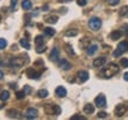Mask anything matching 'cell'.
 <instances>
[{"instance_id": "cell-4", "label": "cell", "mask_w": 128, "mask_h": 120, "mask_svg": "<svg viewBox=\"0 0 128 120\" xmlns=\"http://www.w3.org/2000/svg\"><path fill=\"white\" fill-rule=\"evenodd\" d=\"M28 58H22V57H13L12 60L10 61V65L11 67H14V68H20L25 64V62H28Z\"/></svg>"}, {"instance_id": "cell-46", "label": "cell", "mask_w": 128, "mask_h": 120, "mask_svg": "<svg viewBox=\"0 0 128 120\" xmlns=\"http://www.w3.org/2000/svg\"><path fill=\"white\" fill-rule=\"evenodd\" d=\"M0 20H1V16H0Z\"/></svg>"}, {"instance_id": "cell-3", "label": "cell", "mask_w": 128, "mask_h": 120, "mask_svg": "<svg viewBox=\"0 0 128 120\" xmlns=\"http://www.w3.org/2000/svg\"><path fill=\"white\" fill-rule=\"evenodd\" d=\"M126 51H128V42L124 41V42H121V43H119L118 49L113 52V56H114V57H119V56H121L124 52H126Z\"/></svg>"}, {"instance_id": "cell-25", "label": "cell", "mask_w": 128, "mask_h": 120, "mask_svg": "<svg viewBox=\"0 0 128 120\" xmlns=\"http://www.w3.org/2000/svg\"><path fill=\"white\" fill-rule=\"evenodd\" d=\"M37 95H38V97H40V99H45V97L49 95V92H48L46 89H40V90H38Z\"/></svg>"}, {"instance_id": "cell-43", "label": "cell", "mask_w": 128, "mask_h": 120, "mask_svg": "<svg viewBox=\"0 0 128 120\" xmlns=\"http://www.w3.org/2000/svg\"><path fill=\"white\" fill-rule=\"evenodd\" d=\"M2 77H4V73L0 70V80H2Z\"/></svg>"}, {"instance_id": "cell-36", "label": "cell", "mask_w": 128, "mask_h": 120, "mask_svg": "<svg viewBox=\"0 0 128 120\" xmlns=\"http://www.w3.org/2000/svg\"><path fill=\"white\" fill-rule=\"evenodd\" d=\"M71 120H86V116L83 115H72Z\"/></svg>"}, {"instance_id": "cell-11", "label": "cell", "mask_w": 128, "mask_h": 120, "mask_svg": "<svg viewBox=\"0 0 128 120\" xmlns=\"http://www.w3.org/2000/svg\"><path fill=\"white\" fill-rule=\"evenodd\" d=\"M77 77L80 79L81 82H86L89 79V74H88V71H86V70H80L77 73Z\"/></svg>"}, {"instance_id": "cell-23", "label": "cell", "mask_w": 128, "mask_h": 120, "mask_svg": "<svg viewBox=\"0 0 128 120\" xmlns=\"http://www.w3.org/2000/svg\"><path fill=\"white\" fill-rule=\"evenodd\" d=\"M44 33H45L48 37H52V36H55V29H52V28H45L44 29Z\"/></svg>"}, {"instance_id": "cell-34", "label": "cell", "mask_w": 128, "mask_h": 120, "mask_svg": "<svg viewBox=\"0 0 128 120\" xmlns=\"http://www.w3.org/2000/svg\"><path fill=\"white\" fill-rule=\"evenodd\" d=\"M120 64H121V67H124V68H128V58H121Z\"/></svg>"}, {"instance_id": "cell-8", "label": "cell", "mask_w": 128, "mask_h": 120, "mask_svg": "<svg viewBox=\"0 0 128 120\" xmlns=\"http://www.w3.org/2000/svg\"><path fill=\"white\" fill-rule=\"evenodd\" d=\"M26 75L32 80H39V77H40V73L36 71V69H33V68L26 69Z\"/></svg>"}, {"instance_id": "cell-33", "label": "cell", "mask_w": 128, "mask_h": 120, "mask_svg": "<svg viewBox=\"0 0 128 120\" xmlns=\"http://www.w3.org/2000/svg\"><path fill=\"white\" fill-rule=\"evenodd\" d=\"M127 14H128V6H124V7H122L121 11H120V16L124 17V16H127Z\"/></svg>"}, {"instance_id": "cell-17", "label": "cell", "mask_w": 128, "mask_h": 120, "mask_svg": "<svg viewBox=\"0 0 128 120\" xmlns=\"http://www.w3.org/2000/svg\"><path fill=\"white\" fill-rule=\"evenodd\" d=\"M64 50L66 51V54H68L70 57H75V56H76L75 51H74V49L71 48V45H70V44H65V45H64Z\"/></svg>"}, {"instance_id": "cell-19", "label": "cell", "mask_w": 128, "mask_h": 120, "mask_svg": "<svg viewBox=\"0 0 128 120\" xmlns=\"http://www.w3.org/2000/svg\"><path fill=\"white\" fill-rule=\"evenodd\" d=\"M22 7H23V10H25V11H30V10L32 9L31 0H23V3H22Z\"/></svg>"}, {"instance_id": "cell-31", "label": "cell", "mask_w": 128, "mask_h": 120, "mask_svg": "<svg viewBox=\"0 0 128 120\" xmlns=\"http://www.w3.org/2000/svg\"><path fill=\"white\" fill-rule=\"evenodd\" d=\"M6 45H7V42H6V39H4V38H0V50H4L5 48H6Z\"/></svg>"}, {"instance_id": "cell-40", "label": "cell", "mask_w": 128, "mask_h": 120, "mask_svg": "<svg viewBox=\"0 0 128 120\" xmlns=\"http://www.w3.org/2000/svg\"><path fill=\"white\" fill-rule=\"evenodd\" d=\"M124 32L128 35V25H124Z\"/></svg>"}, {"instance_id": "cell-2", "label": "cell", "mask_w": 128, "mask_h": 120, "mask_svg": "<svg viewBox=\"0 0 128 120\" xmlns=\"http://www.w3.org/2000/svg\"><path fill=\"white\" fill-rule=\"evenodd\" d=\"M44 111L46 114L49 115H60V107L57 105H52V103H48L46 106H44Z\"/></svg>"}, {"instance_id": "cell-27", "label": "cell", "mask_w": 128, "mask_h": 120, "mask_svg": "<svg viewBox=\"0 0 128 120\" xmlns=\"http://www.w3.org/2000/svg\"><path fill=\"white\" fill-rule=\"evenodd\" d=\"M34 43H36V46L43 45V44H44V38H43V36H37V37L34 38Z\"/></svg>"}, {"instance_id": "cell-30", "label": "cell", "mask_w": 128, "mask_h": 120, "mask_svg": "<svg viewBox=\"0 0 128 120\" xmlns=\"http://www.w3.org/2000/svg\"><path fill=\"white\" fill-rule=\"evenodd\" d=\"M45 50H46L45 44H43V45H38V46H36V51L38 52V54H42V52H44Z\"/></svg>"}, {"instance_id": "cell-32", "label": "cell", "mask_w": 128, "mask_h": 120, "mask_svg": "<svg viewBox=\"0 0 128 120\" xmlns=\"http://www.w3.org/2000/svg\"><path fill=\"white\" fill-rule=\"evenodd\" d=\"M17 4H18V0H11V11H16L17 10Z\"/></svg>"}, {"instance_id": "cell-45", "label": "cell", "mask_w": 128, "mask_h": 120, "mask_svg": "<svg viewBox=\"0 0 128 120\" xmlns=\"http://www.w3.org/2000/svg\"><path fill=\"white\" fill-rule=\"evenodd\" d=\"M2 107H4V105H0V109H1V108H2Z\"/></svg>"}, {"instance_id": "cell-18", "label": "cell", "mask_w": 128, "mask_h": 120, "mask_svg": "<svg viewBox=\"0 0 128 120\" xmlns=\"http://www.w3.org/2000/svg\"><path fill=\"white\" fill-rule=\"evenodd\" d=\"M121 36H122V32L121 31H113V32L109 35V38L110 39H113V41H118L119 38H121Z\"/></svg>"}, {"instance_id": "cell-10", "label": "cell", "mask_w": 128, "mask_h": 120, "mask_svg": "<svg viewBox=\"0 0 128 120\" xmlns=\"http://www.w3.org/2000/svg\"><path fill=\"white\" fill-rule=\"evenodd\" d=\"M37 116H38V111H37L36 108H28V111H26V118H28V119H36Z\"/></svg>"}, {"instance_id": "cell-44", "label": "cell", "mask_w": 128, "mask_h": 120, "mask_svg": "<svg viewBox=\"0 0 128 120\" xmlns=\"http://www.w3.org/2000/svg\"><path fill=\"white\" fill-rule=\"evenodd\" d=\"M60 1H71V0H60Z\"/></svg>"}, {"instance_id": "cell-28", "label": "cell", "mask_w": 128, "mask_h": 120, "mask_svg": "<svg viewBox=\"0 0 128 120\" xmlns=\"http://www.w3.org/2000/svg\"><path fill=\"white\" fill-rule=\"evenodd\" d=\"M81 45H82V49H87L88 46L90 45V41H89V38H84L81 41Z\"/></svg>"}, {"instance_id": "cell-12", "label": "cell", "mask_w": 128, "mask_h": 120, "mask_svg": "<svg viewBox=\"0 0 128 120\" xmlns=\"http://www.w3.org/2000/svg\"><path fill=\"white\" fill-rule=\"evenodd\" d=\"M50 60L55 61V62H57V61L60 60V50L57 48L52 49V51H51V54H50Z\"/></svg>"}, {"instance_id": "cell-5", "label": "cell", "mask_w": 128, "mask_h": 120, "mask_svg": "<svg viewBox=\"0 0 128 120\" xmlns=\"http://www.w3.org/2000/svg\"><path fill=\"white\" fill-rule=\"evenodd\" d=\"M102 26V22H101L100 18L97 17H92L90 20H89V28L92 29V31H98Z\"/></svg>"}, {"instance_id": "cell-9", "label": "cell", "mask_w": 128, "mask_h": 120, "mask_svg": "<svg viewBox=\"0 0 128 120\" xmlns=\"http://www.w3.org/2000/svg\"><path fill=\"white\" fill-rule=\"evenodd\" d=\"M106 62H107V58L106 57H103V56H101V57H97V58H95L94 60V62H92V65L94 67H103V65L106 64Z\"/></svg>"}, {"instance_id": "cell-1", "label": "cell", "mask_w": 128, "mask_h": 120, "mask_svg": "<svg viewBox=\"0 0 128 120\" xmlns=\"http://www.w3.org/2000/svg\"><path fill=\"white\" fill-rule=\"evenodd\" d=\"M119 71H120L119 65L115 64V63H109L108 67H106L104 69L102 70V75H103V77H106V79H110L115 74H118Z\"/></svg>"}, {"instance_id": "cell-13", "label": "cell", "mask_w": 128, "mask_h": 120, "mask_svg": "<svg viewBox=\"0 0 128 120\" xmlns=\"http://www.w3.org/2000/svg\"><path fill=\"white\" fill-rule=\"evenodd\" d=\"M58 64H60V67L62 68V69H64V70H70V69H71V67H72V65H71V63H70V62H68L66 60H60Z\"/></svg>"}, {"instance_id": "cell-38", "label": "cell", "mask_w": 128, "mask_h": 120, "mask_svg": "<svg viewBox=\"0 0 128 120\" xmlns=\"http://www.w3.org/2000/svg\"><path fill=\"white\" fill-rule=\"evenodd\" d=\"M97 116H98V118H107V113H106V112H98V114H97Z\"/></svg>"}, {"instance_id": "cell-20", "label": "cell", "mask_w": 128, "mask_h": 120, "mask_svg": "<svg viewBox=\"0 0 128 120\" xmlns=\"http://www.w3.org/2000/svg\"><path fill=\"white\" fill-rule=\"evenodd\" d=\"M78 31L76 30V29H69V30H66L65 32H64V35L66 36V37H74V36H77Z\"/></svg>"}, {"instance_id": "cell-7", "label": "cell", "mask_w": 128, "mask_h": 120, "mask_svg": "<svg viewBox=\"0 0 128 120\" xmlns=\"http://www.w3.org/2000/svg\"><path fill=\"white\" fill-rule=\"evenodd\" d=\"M95 105L97 107H100V108L107 106V100H106V96L103 95V94H100L98 96H96V99H95Z\"/></svg>"}, {"instance_id": "cell-21", "label": "cell", "mask_w": 128, "mask_h": 120, "mask_svg": "<svg viewBox=\"0 0 128 120\" xmlns=\"http://www.w3.org/2000/svg\"><path fill=\"white\" fill-rule=\"evenodd\" d=\"M57 20H58V17L55 16V14H52V16H49V17H46L45 18V22L49 24H56L57 23Z\"/></svg>"}, {"instance_id": "cell-42", "label": "cell", "mask_w": 128, "mask_h": 120, "mask_svg": "<svg viewBox=\"0 0 128 120\" xmlns=\"http://www.w3.org/2000/svg\"><path fill=\"white\" fill-rule=\"evenodd\" d=\"M48 9H49V6H48V5L43 6V11H48Z\"/></svg>"}, {"instance_id": "cell-39", "label": "cell", "mask_w": 128, "mask_h": 120, "mask_svg": "<svg viewBox=\"0 0 128 120\" xmlns=\"http://www.w3.org/2000/svg\"><path fill=\"white\" fill-rule=\"evenodd\" d=\"M77 4L80 6H86L87 5V0H77Z\"/></svg>"}, {"instance_id": "cell-35", "label": "cell", "mask_w": 128, "mask_h": 120, "mask_svg": "<svg viewBox=\"0 0 128 120\" xmlns=\"http://www.w3.org/2000/svg\"><path fill=\"white\" fill-rule=\"evenodd\" d=\"M31 92H32V89H31V87H30V86H25V87H24V93H25L26 95L31 94Z\"/></svg>"}, {"instance_id": "cell-16", "label": "cell", "mask_w": 128, "mask_h": 120, "mask_svg": "<svg viewBox=\"0 0 128 120\" xmlns=\"http://www.w3.org/2000/svg\"><path fill=\"white\" fill-rule=\"evenodd\" d=\"M97 49H98V46L96 45V44H92V45H89L87 48V54L89 56H92L94 54H95L96 51H97Z\"/></svg>"}, {"instance_id": "cell-24", "label": "cell", "mask_w": 128, "mask_h": 120, "mask_svg": "<svg viewBox=\"0 0 128 120\" xmlns=\"http://www.w3.org/2000/svg\"><path fill=\"white\" fill-rule=\"evenodd\" d=\"M7 115L10 116V118H19V112L17 111V109H8L7 111Z\"/></svg>"}, {"instance_id": "cell-41", "label": "cell", "mask_w": 128, "mask_h": 120, "mask_svg": "<svg viewBox=\"0 0 128 120\" xmlns=\"http://www.w3.org/2000/svg\"><path fill=\"white\" fill-rule=\"evenodd\" d=\"M124 79L126 80V81H128V73H126V74L124 75Z\"/></svg>"}, {"instance_id": "cell-29", "label": "cell", "mask_w": 128, "mask_h": 120, "mask_svg": "<svg viewBox=\"0 0 128 120\" xmlns=\"http://www.w3.org/2000/svg\"><path fill=\"white\" fill-rule=\"evenodd\" d=\"M25 93H24V90H19V92H17L16 93V97L18 99V100H22V99H24L25 97Z\"/></svg>"}, {"instance_id": "cell-15", "label": "cell", "mask_w": 128, "mask_h": 120, "mask_svg": "<svg viewBox=\"0 0 128 120\" xmlns=\"http://www.w3.org/2000/svg\"><path fill=\"white\" fill-rule=\"evenodd\" d=\"M94 111H95V107H94V105H92V103H87V105L84 106V108H83V112H84L86 114H92Z\"/></svg>"}, {"instance_id": "cell-14", "label": "cell", "mask_w": 128, "mask_h": 120, "mask_svg": "<svg viewBox=\"0 0 128 120\" xmlns=\"http://www.w3.org/2000/svg\"><path fill=\"white\" fill-rule=\"evenodd\" d=\"M56 95L58 97H64L66 95V89L62 86H58V87L56 88Z\"/></svg>"}, {"instance_id": "cell-37", "label": "cell", "mask_w": 128, "mask_h": 120, "mask_svg": "<svg viewBox=\"0 0 128 120\" xmlns=\"http://www.w3.org/2000/svg\"><path fill=\"white\" fill-rule=\"evenodd\" d=\"M120 3V0H108V4L110 6H115V5H118Z\"/></svg>"}, {"instance_id": "cell-26", "label": "cell", "mask_w": 128, "mask_h": 120, "mask_svg": "<svg viewBox=\"0 0 128 120\" xmlns=\"http://www.w3.org/2000/svg\"><path fill=\"white\" fill-rule=\"evenodd\" d=\"M20 45L23 46V48H25V49H30V48H31L28 41V39H25V38H22V39H20Z\"/></svg>"}, {"instance_id": "cell-22", "label": "cell", "mask_w": 128, "mask_h": 120, "mask_svg": "<svg viewBox=\"0 0 128 120\" xmlns=\"http://www.w3.org/2000/svg\"><path fill=\"white\" fill-rule=\"evenodd\" d=\"M10 97V92L8 90H2L0 93V100L1 101H7Z\"/></svg>"}, {"instance_id": "cell-6", "label": "cell", "mask_w": 128, "mask_h": 120, "mask_svg": "<svg viewBox=\"0 0 128 120\" xmlns=\"http://www.w3.org/2000/svg\"><path fill=\"white\" fill-rule=\"evenodd\" d=\"M128 111V106L124 105V103H120L115 107V114L118 116H122L124 114H126V112Z\"/></svg>"}]
</instances>
